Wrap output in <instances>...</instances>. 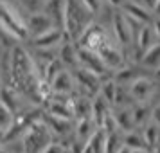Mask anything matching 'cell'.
<instances>
[{
    "label": "cell",
    "mask_w": 160,
    "mask_h": 153,
    "mask_svg": "<svg viewBox=\"0 0 160 153\" xmlns=\"http://www.w3.org/2000/svg\"><path fill=\"white\" fill-rule=\"evenodd\" d=\"M112 27H113V38L119 45H128L130 47L135 42V33H133V20L124 13L122 9L117 11L112 18Z\"/></svg>",
    "instance_id": "8992f818"
},
{
    "label": "cell",
    "mask_w": 160,
    "mask_h": 153,
    "mask_svg": "<svg viewBox=\"0 0 160 153\" xmlns=\"http://www.w3.org/2000/svg\"><path fill=\"white\" fill-rule=\"evenodd\" d=\"M31 45L36 49V51H54L58 45H61L67 40V34L63 29L59 27H52V29L45 31L43 34L34 38H29Z\"/></svg>",
    "instance_id": "9c48e42d"
},
{
    "label": "cell",
    "mask_w": 160,
    "mask_h": 153,
    "mask_svg": "<svg viewBox=\"0 0 160 153\" xmlns=\"http://www.w3.org/2000/svg\"><path fill=\"white\" fill-rule=\"evenodd\" d=\"M83 4H85V8H88L92 13H99L102 9V0H81Z\"/></svg>",
    "instance_id": "1f68e13d"
},
{
    "label": "cell",
    "mask_w": 160,
    "mask_h": 153,
    "mask_svg": "<svg viewBox=\"0 0 160 153\" xmlns=\"http://www.w3.org/2000/svg\"><path fill=\"white\" fill-rule=\"evenodd\" d=\"M78 56H79V67L87 69L90 72L99 74L101 78L108 74V69L102 63L99 52L90 51V49H85V47H79V45H78Z\"/></svg>",
    "instance_id": "30bf717a"
},
{
    "label": "cell",
    "mask_w": 160,
    "mask_h": 153,
    "mask_svg": "<svg viewBox=\"0 0 160 153\" xmlns=\"http://www.w3.org/2000/svg\"><path fill=\"white\" fill-rule=\"evenodd\" d=\"M128 90H130V95L133 103H149L151 97L157 92V85L155 81L146 78V76H138L137 79H133L128 85Z\"/></svg>",
    "instance_id": "ba28073f"
},
{
    "label": "cell",
    "mask_w": 160,
    "mask_h": 153,
    "mask_svg": "<svg viewBox=\"0 0 160 153\" xmlns=\"http://www.w3.org/2000/svg\"><path fill=\"white\" fill-rule=\"evenodd\" d=\"M142 133H144V139H146V142H148V148L153 150V148L157 146V142L160 140V126L155 123V121H149V123L144 126Z\"/></svg>",
    "instance_id": "4316f807"
},
{
    "label": "cell",
    "mask_w": 160,
    "mask_h": 153,
    "mask_svg": "<svg viewBox=\"0 0 160 153\" xmlns=\"http://www.w3.org/2000/svg\"><path fill=\"white\" fill-rule=\"evenodd\" d=\"M52 27H56V23L45 11L31 13L29 20H27V38L40 36V34H43L45 31L52 29Z\"/></svg>",
    "instance_id": "7c38bea8"
},
{
    "label": "cell",
    "mask_w": 160,
    "mask_h": 153,
    "mask_svg": "<svg viewBox=\"0 0 160 153\" xmlns=\"http://www.w3.org/2000/svg\"><path fill=\"white\" fill-rule=\"evenodd\" d=\"M151 27H153V33H155V36H157V42H160V18H153L151 22Z\"/></svg>",
    "instance_id": "d6a6232c"
},
{
    "label": "cell",
    "mask_w": 160,
    "mask_h": 153,
    "mask_svg": "<svg viewBox=\"0 0 160 153\" xmlns=\"http://www.w3.org/2000/svg\"><path fill=\"white\" fill-rule=\"evenodd\" d=\"M54 133L51 131V128L47 126V123L42 119H38L34 123L29 124L27 131L23 133V151L25 153H40L47 144H51Z\"/></svg>",
    "instance_id": "3957f363"
},
{
    "label": "cell",
    "mask_w": 160,
    "mask_h": 153,
    "mask_svg": "<svg viewBox=\"0 0 160 153\" xmlns=\"http://www.w3.org/2000/svg\"><path fill=\"white\" fill-rule=\"evenodd\" d=\"M131 153H149V150H131Z\"/></svg>",
    "instance_id": "74e56055"
},
{
    "label": "cell",
    "mask_w": 160,
    "mask_h": 153,
    "mask_svg": "<svg viewBox=\"0 0 160 153\" xmlns=\"http://www.w3.org/2000/svg\"><path fill=\"white\" fill-rule=\"evenodd\" d=\"M74 74V81H76V92L83 95H88V97H95L101 90L102 79L99 74L90 72L83 67H78L72 70Z\"/></svg>",
    "instance_id": "5b68a950"
},
{
    "label": "cell",
    "mask_w": 160,
    "mask_h": 153,
    "mask_svg": "<svg viewBox=\"0 0 160 153\" xmlns=\"http://www.w3.org/2000/svg\"><path fill=\"white\" fill-rule=\"evenodd\" d=\"M119 153H131V150L128 148V146H124V148H122V150H121Z\"/></svg>",
    "instance_id": "f35d334b"
},
{
    "label": "cell",
    "mask_w": 160,
    "mask_h": 153,
    "mask_svg": "<svg viewBox=\"0 0 160 153\" xmlns=\"http://www.w3.org/2000/svg\"><path fill=\"white\" fill-rule=\"evenodd\" d=\"M124 144L128 146L130 150H149L148 142H146V139H144V133L138 131L137 128L124 133Z\"/></svg>",
    "instance_id": "d4e9b609"
},
{
    "label": "cell",
    "mask_w": 160,
    "mask_h": 153,
    "mask_svg": "<svg viewBox=\"0 0 160 153\" xmlns=\"http://www.w3.org/2000/svg\"><path fill=\"white\" fill-rule=\"evenodd\" d=\"M0 88H2V79H0Z\"/></svg>",
    "instance_id": "7bdbcfd3"
},
{
    "label": "cell",
    "mask_w": 160,
    "mask_h": 153,
    "mask_svg": "<svg viewBox=\"0 0 160 153\" xmlns=\"http://www.w3.org/2000/svg\"><path fill=\"white\" fill-rule=\"evenodd\" d=\"M63 69H67L65 65H63V61L59 58H54V59H51L47 65H45V69H43V72H42V76H43V79L47 81V83H51L56 76H58Z\"/></svg>",
    "instance_id": "f1b7e54d"
},
{
    "label": "cell",
    "mask_w": 160,
    "mask_h": 153,
    "mask_svg": "<svg viewBox=\"0 0 160 153\" xmlns=\"http://www.w3.org/2000/svg\"><path fill=\"white\" fill-rule=\"evenodd\" d=\"M97 52H99L102 63L106 65L108 70H121V69L126 65V59H124L122 51H121L117 45H113V40H110L106 45H102Z\"/></svg>",
    "instance_id": "8fae6325"
},
{
    "label": "cell",
    "mask_w": 160,
    "mask_h": 153,
    "mask_svg": "<svg viewBox=\"0 0 160 153\" xmlns=\"http://www.w3.org/2000/svg\"><path fill=\"white\" fill-rule=\"evenodd\" d=\"M140 65L144 69H151V70H158L160 69V42L149 47L148 51L142 54L140 58Z\"/></svg>",
    "instance_id": "603a6c76"
},
{
    "label": "cell",
    "mask_w": 160,
    "mask_h": 153,
    "mask_svg": "<svg viewBox=\"0 0 160 153\" xmlns=\"http://www.w3.org/2000/svg\"><path fill=\"white\" fill-rule=\"evenodd\" d=\"M153 151L160 153V140H158V142H157V146H155V148H153Z\"/></svg>",
    "instance_id": "60d3db41"
},
{
    "label": "cell",
    "mask_w": 160,
    "mask_h": 153,
    "mask_svg": "<svg viewBox=\"0 0 160 153\" xmlns=\"http://www.w3.org/2000/svg\"><path fill=\"white\" fill-rule=\"evenodd\" d=\"M92 11L85 8L81 0H67L65 4V18H63V31L67 40L78 42L88 25L92 23Z\"/></svg>",
    "instance_id": "7a4b0ae2"
},
{
    "label": "cell",
    "mask_w": 160,
    "mask_h": 153,
    "mask_svg": "<svg viewBox=\"0 0 160 153\" xmlns=\"http://www.w3.org/2000/svg\"><path fill=\"white\" fill-rule=\"evenodd\" d=\"M124 133L121 128L115 131H110L108 135H106V153H119L122 150L124 146Z\"/></svg>",
    "instance_id": "484cf974"
},
{
    "label": "cell",
    "mask_w": 160,
    "mask_h": 153,
    "mask_svg": "<svg viewBox=\"0 0 160 153\" xmlns=\"http://www.w3.org/2000/svg\"><path fill=\"white\" fill-rule=\"evenodd\" d=\"M110 112H112V105H110V101H106L101 94H97L95 97H92V119L95 121V124H97L99 128H101L104 117L108 115Z\"/></svg>",
    "instance_id": "ffe728a7"
},
{
    "label": "cell",
    "mask_w": 160,
    "mask_h": 153,
    "mask_svg": "<svg viewBox=\"0 0 160 153\" xmlns=\"http://www.w3.org/2000/svg\"><path fill=\"white\" fill-rule=\"evenodd\" d=\"M155 43H157V36H155V33H153L151 23L140 25L137 36H135V52L138 54V58H142V54H144L149 47H153Z\"/></svg>",
    "instance_id": "9a60e30c"
},
{
    "label": "cell",
    "mask_w": 160,
    "mask_h": 153,
    "mask_svg": "<svg viewBox=\"0 0 160 153\" xmlns=\"http://www.w3.org/2000/svg\"><path fill=\"white\" fill-rule=\"evenodd\" d=\"M137 2H140L148 11H151V13H153L155 8H157V2H158V0H137Z\"/></svg>",
    "instance_id": "836d02e7"
},
{
    "label": "cell",
    "mask_w": 160,
    "mask_h": 153,
    "mask_svg": "<svg viewBox=\"0 0 160 153\" xmlns=\"http://www.w3.org/2000/svg\"><path fill=\"white\" fill-rule=\"evenodd\" d=\"M121 9H122L124 13L130 16L135 23H138V25L151 23L153 18H155V16L151 15V11H148V9H146L140 2H137V0H128Z\"/></svg>",
    "instance_id": "4fadbf2b"
},
{
    "label": "cell",
    "mask_w": 160,
    "mask_h": 153,
    "mask_svg": "<svg viewBox=\"0 0 160 153\" xmlns=\"http://www.w3.org/2000/svg\"><path fill=\"white\" fill-rule=\"evenodd\" d=\"M112 40L110 34L106 33V29L102 27V25H97V23H90L85 33L81 34V38L76 42V43L79 45V47H85V49H90V51H99L102 45H106Z\"/></svg>",
    "instance_id": "52a82bcc"
},
{
    "label": "cell",
    "mask_w": 160,
    "mask_h": 153,
    "mask_svg": "<svg viewBox=\"0 0 160 153\" xmlns=\"http://www.w3.org/2000/svg\"><path fill=\"white\" fill-rule=\"evenodd\" d=\"M106 131L102 128H97L94 135L81 146L79 153H106Z\"/></svg>",
    "instance_id": "e0dca14e"
},
{
    "label": "cell",
    "mask_w": 160,
    "mask_h": 153,
    "mask_svg": "<svg viewBox=\"0 0 160 153\" xmlns=\"http://www.w3.org/2000/svg\"><path fill=\"white\" fill-rule=\"evenodd\" d=\"M149 153H157V151H153V150H149Z\"/></svg>",
    "instance_id": "b9f144b4"
},
{
    "label": "cell",
    "mask_w": 160,
    "mask_h": 153,
    "mask_svg": "<svg viewBox=\"0 0 160 153\" xmlns=\"http://www.w3.org/2000/svg\"><path fill=\"white\" fill-rule=\"evenodd\" d=\"M151 121H155V123L160 126V105H157V106L153 108V112H151Z\"/></svg>",
    "instance_id": "e575fe53"
},
{
    "label": "cell",
    "mask_w": 160,
    "mask_h": 153,
    "mask_svg": "<svg viewBox=\"0 0 160 153\" xmlns=\"http://www.w3.org/2000/svg\"><path fill=\"white\" fill-rule=\"evenodd\" d=\"M15 121H16L15 112L9 108L4 101H0V130H2V131H8L9 128L13 126V123H15Z\"/></svg>",
    "instance_id": "83f0119b"
},
{
    "label": "cell",
    "mask_w": 160,
    "mask_h": 153,
    "mask_svg": "<svg viewBox=\"0 0 160 153\" xmlns=\"http://www.w3.org/2000/svg\"><path fill=\"white\" fill-rule=\"evenodd\" d=\"M65 4H67V0H47V2H45V6H43V9H42V11H45V13L54 20L56 27H59V29H63Z\"/></svg>",
    "instance_id": "d6986e66"
},
{
    "label": "cell",
    "mask_w": 160,
    "mask_h": 153,
    "mask_svg": "<svg viewBox=\"0 0 160 153\" xmlns=\"http://www.w3.org/2000/svg\"><path fill=\"white\" fill-rule=\"evenodd\" d=\"M63 65L67 69H78L79 67V56H78V43L76 42H63L61 43V49H59V56H58Z\"/></svg>",
    "instance_id": "ac0fdd59"
},
{
    "label": "cell",
    "mask_w": 160,
    "mask_h": 153,
    "mask_svg": "<svg viewBox=\"0 0 160 153\" xmlns=\"http://www.w3.org/2000/svg\"><path fill=\"white\" fill-rule=\"evenodd\" d=\"M0 27L15 36L18 42L27 38V22L6 0H0Z\"/></svg>",
    "instance_id": "277c9868"
},
{
    "label": "cell",
    "mask_w": 160,
    "mask_h": 153,
    "mask_svg": "<svg viewBox=\"0 0 160 153\" xmlns=\"http://www.w3.org/2000/svg\"><path fill=\"white\" fill-rule=\"evenodd\" d=\"M20 2L29 9L31 13H36V11H42V9H43L47 0H20Z\"/></svg>",
    "instance_id": "f546056e"
},
{
    "label": "cell",
    "mask_w": 160,
    "mask_h": 153,
    "mask_svg": "<svg viewBox=\"0 0 160 153\" xmlns=\"http://www.w3.org/2000/svg\"><path fill=\"white\" fill-rule=\"evenodd\" d=\"M133 121H135V128H144L146 124L151 121V112L148 103H135L133 106Z\"/></svg>",
    "instance_id": "cb8c5ba5"
},
{
    "label": "cell",
    "mask_w": 160,
    "mask_h": 153,
    "mask_svg": "<svg viewBox=\"0 0 160 153\" xmlns=\"http://www.w3.org/2000/svg\"><path fill=\"white\" fill-rule=\"evenodd\" d=\"M153 13H155V16H157V18H160V0L157 2V8H155V11H153Z\"/></svg>",
    "instance_id": "8d00e7d4"
},
{
    "label": "cell",
    "mask_w": 160,
    "mask_h": 153,
    "mask_svg": "<svg viewBox=\"0 0 160 153\" xmlns=\"http://www.w3.org/2000/svg\"><path fill=\"white\" fill-rule=\"evenodd\" d=\"M0 101H2V99H0Z\"/></svg>",
    "instance_id": "ee69618b"
},
{
    "label": "cell",
    "mask_w": 160,
    "mask_h": 153,
    "mask_svg": "<svg viewBox=\"0 0 160 153\" xmlns=\"http://www.w3.org/2000/svg\"><path fill=\"white\" fill-rule=\"evenodd\" d=\"M133 106H112L113 110V115L117 119V124L122 131H130L135 130V121H133Z\"/></svg>",
    "instance_id": "44dd1931"
},
{
    "label": "cell",
    "mask_w": 160,
    "mask_h": 153,
    "mask_svg": "<svg viewBox=\"0 0 160 153\" xmlns=\"http://www.w3.org/2000/svg\"><path fill=\"white\" fill-rule=\"evenodd\" d=\"M51 88L54 94H74L76 92V81L70 69H63L61 72L51 81Z\"/></svg>",
    "instance_id": "5bb4252c"
},
{
    "label": "cell",
    "mask_w": 160,
    "mask_h": 153,
    "mask_svg": "<svg viewBox=\"0 0 160 153\" xmlns=\"http://www.w3.org/2000/svg\"><path fill=\"white\" fill-rule=\"evenodd\" d=\"M43 121L47 123V126L51 128V131L54 133V135H61V137H65V135H68L70 133V121L68 119H61V117H56L52 115V114H49V112H43Z\"/></svg>",
    "instance_id": "7402d4cb"
},
{
    "label": "cell",
    "mask_w": 160,
    "mask_h": 153,
    "mask_svg": "<svg viewBox=\"0 0 160 153\" xmlns=\"http://www.w3.org/2000/svg\"><path fill=\"white\" fill-rule=\"evenodd\" d=\"M11 76L15 81V88L25 95H31L34 101L40 99L38 87L43 79L42 70L38 69L36 61L23 47L15 45L11 49Z\"/></svg>",
    "instance_id": "6da1fadb"
},
{
    "label": "cell",
    "mask_w": 160,
    "mask_h": 153,
    "mask_svg": "<svg viewBox=\"0 0 160 153\" xmlns=\"http://www.w3.org/2000/svg\"><path fill=\"white\" fill-rule=\"evenodd\" d=\"M106 2H108V4H112V6H115V8H122L124 4H126V2H128V0H106Z\"/></svg>",
    "instance_id": "d590c367"
},
{
    "label": "cell",
    "mask_w": 160,
    "mask_h": 153,
    "mask_svg": "<svg viewBox=\"0 0 160 153\" xmlns=\"http://www.w3.org/2000/svg\"><path fill=\"white\" fill-rule=\"evenodd\" d=\"M2 144H4V131L0 130V148H2Z\"/></svg>",
    "instance_id": "ab89813d"
},
{
    "label": "cell",
    "mask_w": 160,
    "mask_h": 153,
    "mask_svg": "<svg viewBox=\"0 0 160 153\" xmlns=\"http://www.w3.org/2000/svg\"><path fill=\"white\" fill-rule=\"evenodd\" d=\"M63 151H65V146L59 144V142H54V140H52L51 144H47L40 153H63Z\"/></svg>",
    "instance_id": "4dcf8cb0"
},
{
    "label": "cell",
    "mask_w": 160,
    "mask_h": 153,
    "mask_svg": "<svg viewBox=\"0 0 160 153\" xmlns=\"http://www.w3.org/2000/svg\"><path fill=\"white\" fill-rule=\"evenodd\" d=\"M99 126L95 124V121L92 117H81L78 119V123L74 126V139L78 144H85L88 139L94 135V131L97 130Z\"/></svg>",
    "instance_id": "2e32d148"
}]
</instances>
